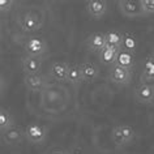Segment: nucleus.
Instances as JSON below:
<instances>
[{
	"mask_svg": "<svg viewBox=\"0 0 154 154\" xmlns=\"http://www.w3.org/2000/svg\"><path fill=\"white\" fill-rule=\"evenodd\" d=\"M17 24L24 33H34L45 24V13L41 9L32 8L17 17Z\"/></svg>",
	"mask_w": 154,
	"mask_h": 154,
	"instance_id": "nucleus-1",
	"label": "nucleus"
},
{
	"mask_svg": "<svg viewBox=\"0 0 154 154\" xmlns=\"http://www.w3.org/2000/svg\"><path fill=\"white\" fill-rule=\"evenodd\" d=\"M134 138H136V131L128 124H120L111 129V141L119 149L131 145Z\"/></svg>",
	"mask_w": 154,
	"mask_h": 154,
	"instance_id": "nucleus-2",
	"label": "nucleus"
},
{
	"mask_svg": "<svg viewBox=\"0 0 154 154\" xmlns=\"http://www.w3.org/2000/svg\"><path fill=\"white\" fill-rule=\"evenodd\" d=\"M48 136V131L45 125L39 123H30L25 128V137L26 141L33 145H41L46 141Z\"/></svg>",
	"mask_w": 154,
	"mask_h": 154,
	"instance_id": "nucleus-3",
	"label": "nucleus"
},
{
	"mask_svg": "<svg viewBox=\"0 0 154 154\" xmlns=\"http://www.w3.org/2000/svg\"><path fill=\"white\" fill-rule=\"evenodd\" d=\"M109 80L116 86H127L132 81V71L114 64L110 68Z\"/></svg>",
	"mask_w": 154,
	"mask_h": 154,
	"instance_id": "nucleus-4",
	"label": "nucleus"
},
{
	"mask_svg": "<svg viewBox=\"0 0 154 154\" xmlns=\"http://www.w3.org/2000/svg\"><path fill=\"white\" fill-rule=\"evenodd\" d=\"M24 50L26 55L42 57V55L48 50V45L42 37H32L25 42Z\"/></svg>",
	"mask_w": 154,
	"mask_h": 154,
	"instance_id": "nucleus-5",
	"label": "nucleus"
},
{
	"mask_svg": "<svg viewBox=\"0 0 154 154\" xmlns=\"http://www.w3.org/2000/svg\"><path fill=\"white\" fill-rule=\"evenodd\" d=\"M133 97L140 105H152L154 103V85L138 84L133 89Z\"/></svg>",
	"mask_w": 154,
	"mask_h": 154,
	"instance_id": "nucleus-6",
	"label": "nucleus"
},
{
	"mask_svg": "<svg viewBox=\"0 0 154 154\" xmlns=\"http://www.w3.org/2000/svg\"><path fill=\"white\" fill-rule=\"evenodd\" d=\"M119 9H120V13L123 16L128 18L140 17L142 14H145L141 7V2H136V0H123V2H119Z\"/></svg>",
	"mask_w": 154,
	"mask_h": 154,
	"instance_id": "nucleus-7",
	"label": "nucleus"
},
{
	"mask_svg": "<svg viewBox=\"0 0 154 154\" xmlns=\"http://www.w3.org/2000/svg\"><path fill=\"white\" fill-rule=\"evenodd\" d=\"M24 84L29 91H41L47 86V77L42 72L34 75H24Z\"/></svg>",
	"mask_w": 154,
	"mask_h": 154,
	"instance_id": "nucleus-8",
	"label": "nucleus"
},
{
	"mask_svg": "<svg viewBox=\"0 0 154 154\" xmlns=\"http://www.w3.org/2000/svg\"><path fill=\"white\" fill-rule=\"evenodd\" d=\"M2 140L7 145H20L22 141L26 140L25 137V128H21L18 125L12 127L11 129L2 133Z\"/></svg>",
	"mask_w": 154,
	"mask_h": 154,
	"instance_id": "nucleus-9",
	"label": "nucleus"
},
{
	"mask_svg": "<svg viewBox=\"0 0 154 154\" xmlns=\"http://www.w3.org/2000/svg\"><path fill=\"white\" fill-rule=\"evenodd\" d=\"M68 73H69V65L64 63V61H54L50 65V76L56 82L68 81Z\"/></svg>",
	"mask_w": 154,
	"mask_h": 154,
	"instance_id": "nucleus-10",
	"label": "nucleus"
},
{
	"mask_svg": "<svg viewBox=\"0 0 154 154\" xmlns=\"http://www.w3.org/2000/svg\"><path fill=\"white\" fill-rule=\"evenodd\" d=\"M21 64H22V71H24L25 75H34V73L41 72L43 60H42V57L38 56L25 55L21 59Z\"/></svg>",
	"mask_w": 154,
	"mask_h": 154,
	"instance_id": "nucleus-11",
	"label": "nucleus"
},
{
	"mask_svg": "<svg viewBox=\"0 0 154 154\" xmlns=\"http://www.w3.org/2000/svg\"><path fill=\"white\" fill-rule=\"evenodd\" d=\"M80 68H81L82 80L85 84H93L95 80L98 79L99 68H98L97 64L93 63V61H90V60L84 61V63H81V65H80Z\"/></svg>",
	"mask_w": 154,
	"mask_h": 154,
	"instance_id": "nucleus-12",
	"label": "nucleus"
},
{
	"mask_svg": "<svg viewBox=\"0 0 154 154\" xmlns=\"http://www.w3.org/2000/svg\"><path fill=\"white\" fill-rule=\"evenodd\" d=\"M140 84L154 85V55H149L144 61L142 72L140 75Z\"/></svg>",
	"mask_w": 154,
	"mask_h": 154,
	"instance_id": "nucleus-13",
	"label": "nucleus"
},
{
	"mask_svg": "<svg viewBox=\"0 0 154 154\" xmlns=\"http://www.w3.org/2000/svg\"><path fill=\"white\" fill-rule=\"evenodd\" d=\"M86 46L91 52L99 54L107 46L106 33H93V34H90L86 39Z\"/></svg>",
	"mask_w": 154,
	"mask_h": 154,
	"instance_id": "nucleus-14",
	"label": "nucleus"
},
{
	"mask_svg": "<svg viewBox=\"0 0 154 154\" xmlns=\"http://www.w3.org/2000/svg\"><path fill=\"white\" fill-rule=\"evenodd\" d=\"M86 8L90 17H93L94 20H99L107 12V3L105 0H91V2L88 3Z\"/></svg>",
	"mask_w": 154,
	"mask_h": 154,
	"instance_id": "nucleus-15",
	"label": "nucleus"
},
{
	"mask_svg": "<svg viewBox=\"0 0 154 154\" xmlns=\"http://www.w3.org/2000/svg\"><path fill=\"white\" fill-rule=\"evenodd\" d=\"M119 51H120V48L111 47V46H106V47L98 54L99 61H101L103 65H111V67H112V65L115 64V61H116Z\"/></svg>",
	"mask_w": 154,
	"mask_h": 154,
	"instance_id": "nucleus-16",
	"label": "nucleus"
},
{
	"mask_svg": "<svg viewBox=\"0 0 154 154\" xmlns=\"http://www.w3.org/2000/svg\"><path fill=\"white\" fill-rule=\"evenodd\" d=\"M115 65H119V67H123V68H127V69H129V71H132L134 67V55L128 51H124V50H120L118 54Z\"/></svg>",
	"mask_w": 154,
	"mask_h": 154,
	"instance_id": "nucleus-17",
	"label": "nucleus"
},
{
	"mask_svg": "<svg viewBox=\"0 0 154 154\" xmlns=\"http://www.w3.org/2000/svg\"><path fill=\"white\" fill-rule=\"evenodd\" d=\"M137 48H138L137 38L134 37L132 33H124L123 34V41H122L120 50H124V51H128V52L134 55V52L137 51Z\"/></svg>",
	"mask_w": 154,
	"mask_h": 154,
	"instance_id": "nucleus-18",
	"label": "nucleus"
},
{
	"mask_svg": "<svg viewBox=\"0 0 154 154\" xmlns=\"http://www.w3.org/2000/svg\"><path fill=\"white\" fill-rule=\"evenodd\" d=\"M14 125H16L14 124V118H13V115L11 114V111L4 109V107H2V109H0V131H2V133L11 129Z\"/></svg>",
	"mask_w": 154,
	"mask_h": 154,
	"instance_id": "nucleus-19",
	"label": "nucleus"
},
{
	"mask_svg": "<svg viewBox=\"0 0 154 154\" xmlns=\"http://www.w3.org/2000/svg\"><path fill=\"white\" fill-rule=\"evenodd\" d=\"M68 82L73 86H80L84 82L82 80V73L81 68L77 64H71L69 65V73H68Z\"/></svg>",
	"mask_w": 154,
	"mask_h": 154,
	"instance_id": "nucleus-20",
	"label": "nucleus"
},
{
	"mask_svg": "<svg viewBox=\"0 0 154 154\" xmlns=\"http://www.w3.org/2000/svg\"><path fill=\"white\" fill-rule=\"evenodd\" d=\"M122 41H123V34L120 32H118V30H110V32L106 33L107 46L120 48L122 47Z\"/></svg>",
	"mask_w": 154,
	"mask_h": 154,
	"instance_id": "nucleus-21",
	"label": "nucleus"
},
{
	"mask_svg": "<svg viewBox=\"0 0 154 154\" xmlns=\"http://www.w3.org/2000/svg\"><path fill=\"white\" fill-rule=\"evenodd\" d=\"M141 7L145 14L154 13V0H141Z\"/></svg>",
	"mask_w": 154,
	"mask_h": 154,
	"instance_id": "nucleus-22",
	"label": "nucleus"
},
{
	"mask_svg": "<svg viewBox=\"0 0 154 154\" xmlns=\"http://www.w3.org/2000/svg\"><path fill=\"white\" fill-rule=\"evenodd\" d=\"M14 4L13 0H0V12L2 13H8Z\"/></svg>",
	"mask_w": 154,
	"mask_h": 154,
	"instance_id": "nucleus-23",
	"label": "nucleus"
},
{
	"mask_svg": "<svg viewBox=\"0 0 154 154\" xmlns=\"http://www.w3.org/2000/svg\"><path fill=\"white\" fill-rule=\"evenodd\" d=\"M45 154H71V153H69L67 149L61 148V146H54V148L48 149Z\"/></svg>",
	"mask_w": 154,
	"mask_h": 154,
	"instance_id": "nucleus-24",
	"label": "nucleus"
}]
</instances>
